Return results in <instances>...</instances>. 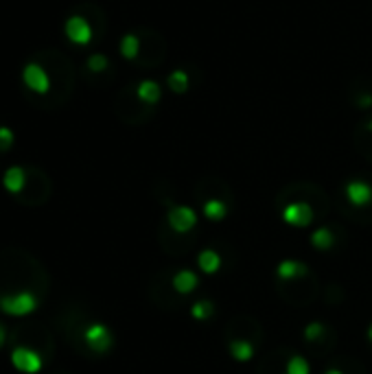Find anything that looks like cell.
<instances>
[{
    "label": "cell",
    "mask_w": 372,
    "mask_h": 374,
    "mask_svg": "<svg viewBox=\"0 0 372 374\" xmlns=\"http://www.w3.org/2000/svg\"><path fill=\"white\" fill-rule=\"evenodd\" d=\"M51 276L31 252L20 247L0 250V298L16 293H35L42 300L49 295Z\"/></svg>",
    "instance_id": "6da1fadb"
},
{
    "label": "cell",
    "mask_w": 372,
    "mask_h": 374,
    "mask_svg": "<svg viewBox=\"0 0 372 374\" xmlns=\"http://www.w3.org/2000/svg\"><path fill=\"white\" fill-rule=\"evenodd\" d=\"M35 62L47 68L51 77V92L47 99H42L35 108L40 110H57L68 103L74 90V66L70 59L57 49H44L31 55Z\"/></svg>",
    "instance_id": "7a4b0ae2"
},
{
    "label": "cell",
    "mask_w": 372,
    "mask_h": 374,
    "mask_svg": "<svg viewBox=\"0 0 372 374\" xmlns=\"http://www.w3.org/2000/svg\"><path fill=\"white\" fill-rule=\"evenodd\" d=\"M9 343L11 346H24L35 350L44 364H49L55 355V337L51 333V328L38 322V320H22L9 331Z\"/></svg>",
    "instance_id": "3957f363"
},
{
    "label": "cell",
    "mask_w": 372,
    "mask_h": 374,
    "mask_svg": "<svg viewBox=\"0 0 372 374\" xmlns=\"http://www.w3.org/2000/svg\"><path fill=\"white\" fill-rule=\"evenodd\" d=\"M88 313L81 309V307H66L59 316L55 318V326H57V331L62 333L68 341V346L72 350H77L79 355L83 357H90L92 352L86 348V341H83V333H86V328H88Z\"/></svg>",
    "instance_id": "277c9868"
},
{
    "label": "cell",
    "mask_w": 372,
    "mask_h": 374,
    "mask_svg": "<svg viewBox=\"0 0 372 374\" xmlns=\"http://www.w3.org/2000/svg\"><path fill=\"white\" fill-rule=\"evenodd\" d=\"M24 169H26L24 186L18 195H13V200H16V204L26 208H40L51 200L53 182L49 173L42 171L40 167H24Z\"/></svg>",
    "instance_id": "5b68a950"
},
{
    "label": "cell",
    "mask_w": 372,
    "mask_h": 374,
    "mask_svg": "<svg viewBox=\"0 0 372 374\" xmlns=\"http://www.w3.org/2000/svg\"><path fill=\"white\" fill-rule=\"evenodd\" d=\"M22 83L29 90V103L38 106L42 99H47L51 92V77L47 68L31 57L22 68Z\"/></svg>",
    "instance_id": "8992f818"
},
{
    "label": "cell",
    "mask_w": 372,
    "mask_h": 374,
    "mask_svg": "<svg viewBox=\"0 0 372 374\" xmlns=\"http://www.w3.org/2000/svg\"><path fill=\"white\" fill-rule=\"evenodd\" d=\"M64 31H66V38L72 42V44H79V47H86V44H90L99 33L95 24L88 20L81 11H74L68 16L66 24H64Z\"/></svg>",
    "instance_id": "52a82bcc"
},
{
    "label": "cell",
    "mask_w": 372,
    "mask_h": 374,
    "mask_svg": "<svg viewBox=\"0 0 372 374\" xmlns=\"http://www.w3.org/2000/svg\"><path fill=\"white\" fill-rule=\"evenodd\" d=\"M42 304V298L35 293H16L0 298V311L13 318H24L29 313H33Z\"/></svg>",
    "instance_id": "ba28073f"
},
{
    "label": "cell",
    "mask_w": 372,
    "mask_h": 374,
    "mask_svg": "<svg viewBox=\"0 0 372 374\" xmlns=\"http://www.w3.org/2000/svg\"><path fill=\"white\" fill-rule=\"evenodd\" d=\"M83 341H86V348L92 355H106L114 346V335L106 324L90 322L83 333Z\"/></svg>",
    "instance_id": "9c48e42d"
},
{
    "label": "cell",
    "mask_w": 372,
    "mask_h": 374,
    "mask_svg": "<svg viewBox=\"0 0 372 374\" xmlns=\"http://www.w3.org/2000/svg\"><path fill=\"white\" fill-rule=\"evenodd\" d=\"M316 219V211L311 202L307 200H293V202H287V206L282 208V221L289 223V226H296V228H307L311 226Z\"/></svg>",
    "instance_id": "30bf717a"
},
{
    "label": "cell",
    "mask_w": 372,
    "mask_h": 374,
    "mask_svg": "<svg viewBox=\"0 0 372 374\" xmlns=\"http://www.w3.org/2000/svg\"><path fill=\"white\" fill-rule=\"evenodd\" d=\"M167 223L175 234H191V230L195 228V223H197V215L191 206H182V204L177 206L175 204V206L169 208Z\"/></svg>",
    "instance_id": "8fae6325"
},
{
    "label": "cell",
    "mask_w": 372,
    "mask_h": 374,
    "mask_svg": "<svg viewBox=\"0 0 372 374\" xmlns=\"http://www.w3.org/2000/svg\"><path fill=\"white\" fill-rule=\"evenodd\" d=\"M11 364H13V368L24 372V374H38L44 368V359L35 350H31V348L13 346V350H11Z\"/></svg>",
    "instance_id": "7c38bea8"
},
{
    "label": "cell",
    "mask_w": 372,
    "mask_h": 374,
    "mask_svg": "<svg viewBox=\"0 0 372 374\" xmlns=\"http://www.w3.org/2000/svg\"><path fill=\"white\" fill-rule=\"evenodd\" d=\"M344 193H346L348 204L355 208H366L372 204V186L368 182H364V179H350Z\"/></svg>",
    "instance_id": "4fadbf2b"
},
{
    "label": "cell",
    "mask_w": 372,
    "mask_h": 374,
    "mask_svg": "<svg viewBox=\"0 0 372 374\" xmlns=\"http://www.w3.org/2000/svg\"><path fill=\"white\" fill-rule=\"evenodd\" d=\"M171 287H173L175 293L188 295V293H193V291L200 287V278H197L195 272H191V269H180V272L173 276Z\"/></svg>",
    "instance_id": "5bb4252c"
},
{
    "label": "cell",
    "mask_w": 372,
    "mask_h": 374,
    "mask_svg": "<svg viewBox=\"0 0 372 374\" xmlns=\"http://www.w3.org/2000/svg\"><path fill=\"white\" fill-rule=\"evenodd\" d=\"M311 272L307 263H300V261H293V259H285L282 263H278L276 267V276L280 280H296V278H307Z\"/></svg>",
    "instance_id": "9a60e30c"
},
{
    "label": "cell",
    "mask_w": 372,
    "mask_h": 374,
    "mask_svg": "<svg viewBox=\"0 0 372 374\" xmlns=\"http://www.w3.org/2000/svg\"><path fill=\"white\" fill-rule=\"evenodd\" d=\"M228 352L232 355L234 361L245 364V361H250L252 357H254V341L234 337V339H230V343H228Z\"/></svg>",
    "instance_id": "2e32d148"
},
{
    "label": "cell",
    "mask_w": 372,
    "mask_h": 374,
    "mask_svg": "<svg viewBox=\"0 0 372 374\" xmlns=\"http://www.w3.org/2000/svg\"><path fill=\"white\" fill-rule=\"evenodd\" d=\"M24 177H26V169L24 167H11L5 171V177H3V184L5 188L11 193V195H18L24 186Z\"/></svg>",
    "instance_id": "e0dca14e"
},
{
    "label": "cell",
    "mask_w": 372,
    "mask_h": 374,
    "mask_svg": "<svg viewBox=\"0 0 372 374\" xmlns=\"http://www.w3.org/2000/svg\"><path fill=\"white\" fill-rule=\"evenodd\" d=\"M160 86L156 81H143L138 83L136 88V97L140 103H145V106H156V103L160 101Z\"/></svg>",
    "instance_id": "ac0fdd59"
},
{
    "label": "cell",
    "mask_w": 372,
    "mask_h": 374,
    "mask_svg": "<svg viewBox=\"0 0 372 374\" xmlns=\"http://www.w3.org/2000/svg\"><path fill=\"white\" fill-rule=\"evenodd\" d=\"M228 215V204L219 200V197H208L204 202V217L211 221H221Z\"/></svg>",
    "instance_id": "d6986e66"
},
{
    "label": "cell",
    "mask_w": 372,
    "mask_h": 374,
    "mask_svg": "<svg viewBox=\"0 0 372 374\" xmlns=\"http://www.w3.org/2000/svg\"><path fill=\"white\" fill-rule=\"evenodd\" d=\"M197 265L204 274H217L219 267H221V257L219 252L215 250H202L200 257H197Z\"/></svg>",
    "instance_id": "ffe728a7"
},
{
    "label": "cell",
    "mask_w": 372,
    "mask_h": 374,
    "mask_svg": "<svg viewBox=\"0 0 372 374\" xmlns=\"http://www.w3.org/2000/svg\"><path fill=\"white\" fill-rule=\"evenodd\" d=\"M311 245L318 250H331L335 245V234L329 228H318L314 234H311Z\"/></svg>",
    "instance_id": "44dd1931"
},
{
    "label": "cell",
    "mask_w": 372,
    "mask_h": 374,
    "mask_svg": "<svg viewBox=\"0 0 372 374\" xmlns=\"http://www.w3.org/2000/svg\"><path fill=\"white\" fill-rule=\"evenodd\" d=\"M121 55L125 59H136L140 55V38L136 33H127L121 40Z\"/></svg>",
    "instance_id": "7402d4cb"
},
{
    "label": "cell",
    "mask_w": 372,
    "mask_h": 374,
    "mask_svg": "<svg viewBox=\"0 0 372 374\" xmlns=\"http://www.w3.org/2000/svg\"><path fill=\"white\" fill-rule=\"evenodd\" d=\"M285 374H311V366L305 357L300 355H291L287 359V364H285Z\"/></svg>",
    "instance_id": "603a6c76"
},
{
    "label": "cell",
    "mask_w": 372,
    "mask_h": 374,
    "mask_svg": "<svg viewBox=\"0 0 372 374\" xmlns=\"http://www.w3.org/2000/svg\"><path fill=\"white\" fill-rule=\"evenodd\" d=\"M110 68V59L106 55H101V53H95L88 57V62H86V70L90 72V74H101V72H106Z\"/></svg>",
    "instance_id": "cb8c5ba5"
},
{
    "label": "cell",
    "mask_w": 372,
    "mask_h": 374,
    "mask_svg": "<svg viewBox=\"0 0 372 374\" xmlns=\"http://www.w3.org/2000/svg\"><path fill=\"white\" fill-rule=\"evenodd\" d=\"M191 316L200 320V322H206L208 318H213L215 316V304L213 302H208V300H200L191 307Z\"/></svg>",
    "instance_id": "d4e9b609"
},
{
    "label": "cell",
    "mask_w": 372,
    "mask_h": 374,
    "mask_svg": "<svg viewBox=\"0 0 372 374\" xmlns=\"http://www.w3.org/2000/svg\"><path fill=\"white\" fill-rule=\"evenodd\" d=\"M324 335H326V326H324V322H309L307 328H305V341H307V343L322 341Z\"/></svg>",
    "instance_id": "484cf974"
},
{
    "label": "cell",
    "mask_w": 372,
    "mask_h": 374,
    "mask_svg": "<svg viewBox=\"0 0 372 374\" xmlns=\"http://www.w3.org/2000/svg\"><path fill=\"white\" fill-rule=\"evenodd\" d=\"M169 88L173 90V92H184V90L188 88V77L184 70H175L169 74Z\"/></svg>",
    "instance_id": "4316f807"
},
{
    "label": "cell",
    "mask_w": 372,
    "mask_h": 374,
    "mask_svg": "<svg viewBox=\"0 0 372 374\" xmlns=\"http://www.w3.org/2000/svg\"><path fill=\"white\" fill-rule=\"evenodd\" d=\"M13 140H16V136H13V131L5 125H0V154L9 152V149L13 147Z\"/></svg>",
    "instance_id": "83f0119b"
},
{
    "label": "cell",
    "mask_w": 372,
    "mask_h": 374,
    "mask_svg": "<svg viewBox=\"0 0 372 374\" xmlns=\"http://www.w3.org/2000/svg\"><path fill=\"white\" fill-rule=\"evenodd\" d=\"M7 341H9V328L3 322H0V348H3Z\"/></svg>",
    "instance_id": "f1b7e54d"
},
{
    "label": "cell",
    "mask_w": 372,
    "mask_h": 374,
    "mask_svg": "<svg viewBox=\"0 0 372 374\" xmlns=\"http://www.w3.org/2000/svg\"><path fill=\"white\" fill-rule=\"evenodd\" d=\"M324 374H346L344 370H339V368H329Z\"/></svg>",
    "instance_id": "f546056e"
},
{
    "label": "cell",
    "mask_w": 372,
    "mask_h": 374,
    "mask_svg": "<svg viewBox=\"0 0 372 374\" xmlns=\"http://www.w3.org/2000/svg\"><path fill=\"white\" fill-rule=\"evenodd\" d=\"M368 339H370V343H372V324L368 326Z\"/></svg>",
    "instance_id": "4dcf8cb0"
},
{
    "label": "cell",
    "mask_w": 372,
    "mask_h": 374,
    "mask_svg": "<svg viewBox=\"0 0 372 374\" xmlns=\"http://www.w3.org/2000/svg\"><path fill=\"white\" fill-rule=\"evenodd\" d=\"M53 374H70V372H53Z\"/></svg>",
    "instance_id": "1f68e13d"
},
{
    "label": "cell",
    "mask_w": 372,
    "mask_h": 374,
    "mask_svg": "<svg viewBox=\"0 0 372 374\" xmlns=\"http://www.w3.org/2000/svg\"><path fill=\"white\" fill-rule=\"evenodd\" d=\"M368 129H370V131H372V121H370V123H368Z\"/></svg>",
    "instance_id": "d6a6232c"
}]
</instances>
